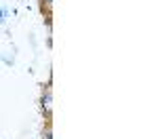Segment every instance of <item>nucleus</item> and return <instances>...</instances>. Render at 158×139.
<instances>
[{"label":"nucleus","instance_id":"obj_3","mask_svg":"<svg viewBox=\"0 0 158 139\" xmlns=\"http://www.w3.org/2000/svg\"><path fill=\"white\" fill-rule=\"evenodd\" d=\"M47 2H51V0H47Z\"/></svg>","mask_w":158,"mask_h":139},{"label":"nucleus","instance_id":"obj_1","mask_svg":"<svg viewBox=\"0 0 158 139\" xmlns=\"http://www.w3.org/2000/svg\"><path fill=\"white\" fill-rule=\"evenodd\" d=\"M40 108H42V112L47 114V118H51V110H53V93H51V88H47V91L42 93Z\"/></svg>","mask_w":158,"mask_h":139},{"label":"nucleus","instance_id":"obj_2","mask_svg":"<svg viewBox=\"0 0 158 139\" xmlns=\"http://www.w3.org/2000/svg\"><path fill=\"white\" fill-rule=\"evenodd\" d=\"M42 139H53V131H51V126H47V131H44Z\"/></svg>","mask_w":158,"mask_h":139}]
</instances>
